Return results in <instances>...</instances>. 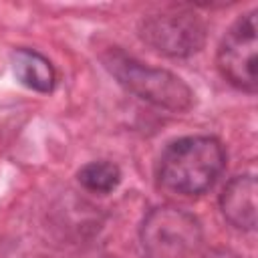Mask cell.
<instances>
[{
	"label": "cell",
	"instance_id": "obj_1",
	"mask_svg": "<svg viewBox=\"0 0 258 258\" xmlns=\"http://www.w3.org/2000/svg\"><path fill=\"white\" fill-rule=\"evenodd\" d=\"M226 165L222 143L208 135L181 137L169 143L157 161V181L179 196H200L214 185Z\"/></svg>",
	"mask_w": 258,
	"mask_h": 258
},
{
	"label": "cell",
	"instance_id": "obj_2",
	"mask_svg": "<svg viewBox=\"0 0 258 258\" xmlns=\"http://www.w3.org/2000/svg\"><path fill=\"white\" fill-rule=\"evenodd\" d=\"M103 62L127 91L159 109L183 113L194 105L191 89L169 71L145 67L119 48H111L103 56Z\"/></svg>",
	"mask_w": 258,
	"mask_h": 258
},
{
	"label": "cell",
	"instance_id": "obj_3",
	"mask_svg": "<svg viewBox=\"0 0 258 258\" xmlns=\"http://www.w3.org/2000/svg\"><path fill=\"white\" fill-rule=\"evenodd\" d=\"M139 242L145 258H189L202 242V224L181 208L159 206L143 218Z\"/></svg>",
	"mask_w": 258,
	"mask_h": 258
},
{
	"label": "cell",
	"instance_id": "obj_4",
	"mask_svg": "<svg viewBox=\"0 0 258 258\" xmlns=\"http://www.w3.org/2000/svg\"><path fill=\"white\" fill-rule=\"evenodd\" d=\"M139 32L151 48L177 58L196 54L206 42V24L185 10L151 14L143 18Z\"/></svg>",
	"mask_w": 258,
	"mask_h": 258
},
{
	"label": "cell",
	"instance_id": "obj_5",
	"mask_svg": "<svg viewBox=\"0 0 258 258\" xmlns=\"http://www.w3.org/2000/svg\"><path fill=\"white\" fill-rule=\"evenodd\" d=\"M218 69L236 89L256 91V12L236 20L218 48Z\"/></svg>",
	"mask_w": 258,
	"mask_h": 258
},
{
	"label": "cell",
	"instance_id": "obj_6",
	"mask_svg": "<svg viewBox=\"0 0 258 258\" xmlns=\"http://www.w3.org/2000/svg\"><path fill=\"white\" fill-rule=\"evenodd\" d=\"M220 210L230 226L242 232L256 228V179L252 173L236 175L220 196Z\"/></svg>",
	"mask_w": 258,
	"mask_h": 258
},
{
	"label": "cell",
	"instance_id": "obj_7",
	"mask_svg": "<svg viewBox=\"0 0 258 258\" xmlns=\"http://www.w3.org/2000/svg\"><path fill=\"white\" fill-rule=\"evenodd\" d=\"M12 71L24 87L38 93H50L56 85L52 62L32 48H16L12 52Z\"/></svg>",
	"mask_w": 258,
	"mask_h": 258
},
{
	"label": "cell",
	"instance_id": "obj_8",
	"mask_svg": "<svg viewBox=\"0 0 258 258\" xmlns=\"http://www.w3.org/2000/svg\"><path fill=\"white\" fill-rule=\"evenodd\" d=\"M121 181V169L113 161H91L81 167L79 183L93 194H109Z\"/></svg>",
	"mask_w": 258,
	"mask_h": 258
},
{
	"label": "cell",
	"instance_id": "obj_9",
	"mask_svg": "<svg viewBox=\"0 0 258 258\" xmlns=\"http://www.w3.org/2000/svg\"><path fill=\"white\" fill-rule=\"evenodd\" d=\"M202 258H240V256H238V254H234L232 250L216 248V250H210V252H206Z\"/></svg>",
	"mask_w": 258,
	"mask_h": 258
}]
</instances>
